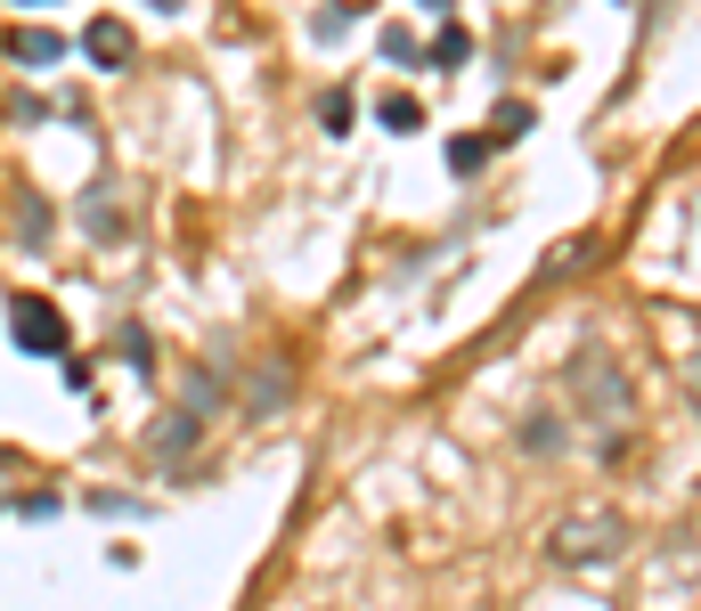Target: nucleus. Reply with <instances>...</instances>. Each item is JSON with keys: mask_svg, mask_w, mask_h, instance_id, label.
Wrapping results in <instances>:
<instances>
[{"mask_svg": "<svg viewBox=\"0 0 701 611\" xmlns=\"http://www.w3.org/2000/svg\"><path fill=\"white\" fill-rule=\"evenodd\" d=\"M9 334H17V351H33V360H66V310H57L50 293H17Z\"/></svg>", "mask_w": 701, "mask_h": 611, "instance_id": "obj_1", "label": "nucleus"}, {"mask_svg": "<svg viewBox=\"0 0 701 611\" xmlns=\"http://www.w3.org/2000/svg\"><path fill=\"white\" fill-rule=\"evenodd\" d=\"M621 546H628V530H621V522H595V514H580V522H563V530H554V555H563V562H595V555H621Z\"/></svg>", "mask_w": 701, "mask_h": 611, "instance_id": "obj_2", "label": "nucleus"}, {"mask_svg": "<svg viewBox=\"0 0 701 611\" xmlns=\"http://www.w3.org/2000/svg\"><path fill=\"white\" fill-rule=\"evenodd\" d=\"M82 50H90L98 66H122V57H131V25H122V17H98V25H82Z\"/></svg>", "mask_w": 701, "mask_h": 611, "instance_id": "obj_3", "label": "nucleus"}, {"mask_svg": "<svg viewBox=\"0 0 701 611\" xmlns=\"http://www.w3.org/2000/svg\"><path fill=\"white\" fill-rule=\"evenodd\" d=\"M9 50L25 57V66H57V57H66V33H50V25H25V33H9Z\"/></svg>", "mask_w": 701, "mask_h": 611, "instance_id": "obj_4", "label": "nucleus"}, {"mask_svg": "<svg viewBox=\"0 0 701 611\" xmlns=\"http://www.w3.org/2000/svg\"><path fill=\"white\" fill-rule=\"evenodd\" d=\"M473 57V33L457 25V17H441V33H432V66H465Z\"/></svg>", "mask_w": 701, "mask_h": 611, "instance_id": "obj_5", "label": "nucleus"}, {"mask_svg": "<svg viewBox=\"0 0 701 611\" xmlns=\"http://www.w3.org/2000/svg\"><path fill=\"white\" fill-rule=\"evenodd\" d=\"M482 163H489V139H482V131L449 139V172H457V180H473V172H482Z\"/></svg>", "mask_w": 701, "mask_h": 611, "instance_id": "obj_6", "label": "nucleus"}, {"mask_svg": "<svg viewBox=\"0 0 701 611\" xmlns=\"http://www.w3.org/2000/svg\"><path fill=\"white\" fill-rule=\"evenodd\" d=\"M376 115H384V131H424V107H417V98H408V90H391V98H384Z\"/></svg>", "mask_w": 701, "mask_h": 611, "instance_id": "obj_7", "label": "nucleus"}, {"mask_svg": "<svg viewBox=\"0 0 701 611\" xmlns=\"http://www.w3.org/2000/svg\"><path fill=\"white\" fill-rule=\"evenodd\" d=\"M254 416H270V408H285V367H261L254 375V399H245Z\"/></svg>", "mask_w": 701, "mask_h": 611, "instance_id": "obj_8", "label": "nucleus"}, {"mask_svg": "<svg viewBox=\"0 0 701 611\" xmlns=\"http://www.w3.org/2000/svg\"><path fill=\"white\" fill-rule=\"evenodd\" d=\"M350 115H359V107H350V90H326V98H319V122H326L335 139L350 131Z\"/></svg>", "mask_w": 701, "mask_h": 611, "instance_id": "obj_9", "label": "nucleus"}, {"mask_svg": "<svg viewBox=\"0 0 701 611\" xmlns=\"http://www.w3.org/2000/svg\"><path fill=\"white\" fill-rule=\"evenodd\" d=\"M115 351H122L131 367H155V343H148V326H122V334H115Z\"/></svg>", "mask_w": 701, "mask_h": 611, "instance_id": "obj_10", "label": "nucleus"}, {"mask_svg": "<svg viewBox=\"0 0 701 611\" xmlns=\"http://www.w3.org/2000/svg\"><path fill=\"white\" fill-rule=\"evenodd\" d=\"M148 440H155V449H188V440H196V425H188V416H163V425H155Z\"/></svg>", "mask_w": 701, "mask_h": 611, "instance_id": "obj_11", "label": "nucleus"}, {"mask_svg": "<svg viewBox=\"0 0 701 611\" xmlns=\"http://www.w3.org/2000/svg\"><path fill=\"white\" fill-rule=\"evenodd\" d=\"M554 440H563V425H554V416H530V425H522V449H539V457H547Z\"/></svg>", "mask_w": 701, "mask_h": 611, "instance_id": "obj_12", "label": "nucleus"}, {"mask_svg": "<svg viewBox=\"0 0 701 611\" xmlns=\"http://www.w3.org/2000/svg\"><path fill=\"white\" fill-rule=\"evenodd\" d=\"M384 57H400V66H417V33H408V25H384Z\"/></svg>", "mask_w": 701, "mask_h": 611, "instance_id": "obj_13", "label": "nucleus"}, {"mask_svg": "<svg viewBox=\"0 0 701 611\" xmlns=\"http://www.w3.org/2000/svg\"><path fill=\"white\" fill-rule=\"evenodd\" d=\"M188 408H196V416L220 408V384H213V375H188Z\"/></svg>", "mask_w": 701, "mask_h": 611, "instance_id": "obj_14", "label": "nucleus"}, {"mask_svg": "<svg viewBox=\"0 0 701 611\" xmlns=\"http://www.w3.org/2000/svg\"><path fill=\"white\" fill-rule=\"evenodd\" d=\"M57 505H66V497H57V490H33V497H17V514H25V522H50Z\"/></svg>", "mask_w": 701, "mask_h": 611, "instance_id": "obj_15", "label": "nucleus"}, {"mask_svg": "<svg viewBox=\"0 0 701 611\" xmlns=\"http://www.w3.org/2000/svg\"><path fill=\"white\" fill-rule=\"evenodd\" d=\"M530 122H539V115H530L522 98H506V107H498V139H514V131H530Z\"/></svg>", "mask_w": 701, "mask_h": 611, "instance_id": "obj_16", "label": "nucleus"}, {"mask_svg": "<svg viewBox=\"0 0 701 611\" xmlns=\"http://www.w3.org/2000/svg\"><path fill=\"white\" fill-rule=\"evenodd\" d=\"M82 221H90V237H122V221L107 213V196H90V213H82Z\"/></svg>", "mask_w": 701, "mask_h": 611, "instance_id": "obj_17", "label": "nucleus"}, {"mask_svg": "<svg viewBox=\"0 0 701 611\" xmlns=\"http://www.w3.org/2000/svg\"><path fill=\"white\" fill-rule=\"evenodd\" d=\"M350 25H359V17H350V9H326V17H319V41H343Z\"/></svg>", "mask_w": 701, "mask_h": 611, "instance_id": "obj_18", "label": "nucleus"}]
</instances>
